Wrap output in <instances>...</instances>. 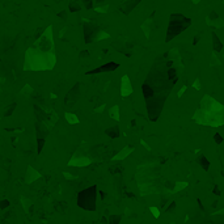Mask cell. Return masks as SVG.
Listing matches in <instances>:
<instances>
[{
  "label": "cell",
  "instance_id": "1",
  "mask_svg": "<svg viewBox=\"0 0 224 224\" xmlns=\"http://www.w3.org/2000/svg\"><path fill=\"white\" fill-rule=\"evenodd\" d=\"M173 91V84L168 79L165 64H155L142 85L143 97L145 98L148 118L156 122L164 109L169 93Z\"/></svg>",
  "mask_w": 224,
  "mask_h": 224
},
{
  "label": "cell",
  "instance_id": "2",
  "mask_svg": "<svg viewBox=\"0 0 224 224\" xmlns=\"http://www.w3.org/2000/svg\"><path fill=\"white\" fill-rule=\"evenodd\" d=\"M224 106L214 97L204 94L201 100V106L194 113L193 121L198 125L210 126V127H220L224 125Z\"/></svg>",
  "mask_w": 224,
  "mask_h": 224
},
{
  "label": "cell",
  "instance_id": "3",
  "mask_svg": "<svg viewBox=\"0 0 224 224\" xmlns=\"http://www.w3.org/2000/svg\"><path fill=\"white\" fill-rule=\"evenodd\" d=\"M55 51H43L31 46L25 51L24 71H50L55 67Z\"/></svg>",
  "mask_w": 224,
  "mask_h": 224
},
{
  "label": "cell",
  "instance_id": "4",
  "mask_svg": "<svg viewBox=\"0 0 224 224\" xmlns=\"http://www.w3.org/2000/svg\"><path fill=\"white\" fill-rule=\"evenodd\" d=\"M191 25V18L184 16L181 13H172L169 17V24L167 29V37L165 42H170L172 40L180 36L182 31H185Z\"/></svg>",
  "mask_w": 224,
  "mask_h": 224
},
{
  "label": "cell",
  "instance_id": "5",
  "mask_svg": "<svg viewBox=\"0 0 224 224\" xmlns=\"http://www.w3.org/2000/svg\"><path fill=\"white\" fill-rule=\"evenodd\" d=\"M139 176H142V178L139 177L138 186H139L143 195H145V194H155L160 190V184L157 182L159 177H157L155 170H144V172L139 170Z\"/></svg>",
  "mask_w": 224,
  "mask_h": 224
},
{
  "label": "cell",
  "instance_id": "6",
  "mask_svg": "<svg viewBox=\"0 0 224 224\" xmlns=\"http://www.w3.org/2000/svg\"><path fill=\"white\" fill-rule=\"evenodd\" d=\"M97 185L87 187L77 194V206L85 211H94L97 202Z\"/></svg>",
  "mask_w": 224,
  "mask_h": 224
},
{
  "label": "cell",
  "instance_id": "7",
  "mask_svg": "<svg viewBox=\"0 0 224 224\" xmlns=\"http://www.w3.org/2000/svg\"><path fill=\"white\" fill-rule=\"evenodd\" d=\"M34 47L40 48L43 51H55L54 48V33H53V26L48 25L47 28L43 30L38 40L34 42Z\"/></svg>",
  "mask_w": 224,
  "mask_h": 224
},
{
  "label": "cell",
  "instance_id": "8",
  "mask_svg": "<svg viewBox=\"0 0 224 224\" xmlns=\"http://www.w3.org/2000/svg\"><path fill=\"white\" fill-rule=\"evenodd\" d=\"M91 164H92V159L89 157L88 152L85 150H83V147L77 148L76 152L72 155L70 161H68V167H74V168H85Z\"/></svg>",
  "mask_w": 224,
  "mask_h": 224
},
{
  "label": "cell",
  "instance_id": "9",
  "mask_svg": "<svg viewBox=\"0 0 224 224\" xmlns=\"http://www.w3.org/2000/svg\"><path fill=\"white\" fill-rule=\"evenodd\" d=\"M84 26H83V30H84V41L85 43H92L94 42V37H96L97 31H98V25L92 21H87L84 18Z\"/></svg>",
  "mask_w": 224,
  "mask_h": 224
},
{
  "label": "cell",
  "instance_id": "10",
  "mask_svg": "<svg viewBox=\"0 0 224 224\" xmlns=\"http://www.w3.org/2000/svg\"><path fill=\"white\" fill-rule=\"evenodd\" d=\"M118 67H119V64L117 62H108V63H105V64L94 68V70L87 71L85 75H96V74H104V72H111V71H115Z\"/></svg>",
  "mask_w": 224,
  "mask_h": 224
},
{
  "label": "cell",
  "instance_id": "11",
  "mask_svg": "<svg viewBox=\"0 0 224 224\" xmlns=\"http://www.w3.org/2000/svg\"><path fill=\"white\" fill-rule=\"evenodd\" d=\"M79 97H80V84L77 83V84H75L74 87H72L71 91H70L67 94H66L64 104H66L67 106L75 105V104L77 102V100H79Z\"/></svg>",
  "mask_w": 224,
  "mask_h": 224
},
{
  "label": "cell",
  "instance_id": "12",
  "mask_svg": "<svg viewBox=\"0 0 224 224\" xmlns=\"http://www.w3.org/2000/svg\"><path fill=\"white\" fill-rule=\"evenodd\" d=\"M119 92H121V96L122 97L130 96V94L134 92L132 83H131L128 75H123L122 79H121V88H119Z\"/></svg>",
  "mask_w": 224,
  "mask_h": 224
},
{
  "label": "cell",
  "instance_id": "13",
  "mask_svg": "<svg viewBox=\"0 0 224 224\" xmlns=\"http://www.w3.org/2000/svg\"><path fill=\"white\" fill-rule=\"evenodd\" d=\"M140 1H142V0H123L122 3H121V5L118 7V9L121 13L127 16V14H130L131 12L136 8V5H138Z\"/></svg>",
  "mask_w": 224,
  "mask_h": 224
},
{
  "label": "cell",
  "instance_id": "14",
  "mask_svg": "<svg viewBox=\"0 0 224 224\" xmlns=\"http://www.w3.org/2000/svg\"><path fill=\"white\" fill-rule=\"evenodd\" d=\"M41 173L38 172L36 168H33L31 165H28L26 167V172H25V184H28V185H30V184H33V182H36L37 180H40L41 178Z\"/></svg>",
  "mask_w": 224,
  "mask_h": 224
},
{
  "label": "cell",
  "instance_id": "15",
  "mask_svg": "<svg viewBox=\"0 0 224 224\" xmlns=\"http://www.w3.org/2000/svg\"><path fill=\"white\" fill-rule=\"evenodd\" d=\"M206 24L208 26H214L216 29H220L224 26V21L221 20V17L219 16L216 12H211L207 17H206Z\"/></svg>",
  "mask_w": 224,
  "mask_h": 224
},
{
  "label": "cell",
  "instance_id": "16",
  "mask_svg": "<svg viewBox=\"0 0 224 224\" xmlns=\"http://www.w3.org/2000/svg\"><path fill=\"white\" fill-rule=\"evenodd\" d=\"M153 18H155V16L152 14V16L148 17L147 20L140 25V29H142V31L144 33V36H145L147 40H150L151 38V33H152V28H153Z\"/></svg>",
  "mask_w": 224,
  "mask_h": 224
},
{
  "label": "cell",
  "instance_id": "17",
  "mask_svg": "<svg viewBox=\"0 0 224 224\" xmlns=\"http://www.w3.org/2000/svg\"><path fill=\"white\" fill-rule=\"evenodd\" d=\"M134 151V147L132 145H131V147H125V148H122V150L119 151L118 153H117V155H114L113 156V161H122V160H125L126 157L128 156V155H131V152H132Z\"/></svg>",
  "mask_w": 224,
  "mask_h": 224
},
{
  "label": "cell",
  "instance_id": "18",
  "mask_svg": "<svg viewBox=\"0 0 224 224\" xmlns=\"http://www.w3.org/2000/svg\"><path fill=\"white\" fill-rule=\"evenodd\" d=\"M211 36H212V48H214V51L218 53V54H221V51H223V43H221L219 36L216 33H212Z\"/></svg>",
  "mask_w": 224,
  "mask_h": 224
},
{
  "label": "cell",
  "instance_id": "19",
  "mask_svg": "<svg viewBox=\"0 0 224 224\" xmlns=\"http://www.w3.org/2000/svg\"><path fill=\"white\" fill-rule=\"evenodd\" d=\"M187 186H189V184H187L186 181H176L174 182V186L170 189V193L172 194L180 193V191H182L184 189H186Z\"/></svg>",
  "mask_w": 224,
  "mask_h": 224
},
{
  "label": "cell",
  "instance_id": "20",
  "mask_svg": "<svg viewBox=\"0 0 224 224\" xmlns=\"http://www.w3.org/2000/svg\"><path fill=\"white\" fill-rule=\"evenodd\" d=\"M64 118H66V121H67V123H70V125H77V123L80 122L79 117L75 113H71V111H66Z\"/></svg>",
  "mask_w": 224,
  "mask_h": 224
},
{
  "label": "cell",
  "instance_id": "21",
  "mask_svg": "<svg viewBox=\"0 0 224 224\" xmlns=\"http://www.w3.org/2000/svg\"><path fill=\"white\" fill-rule=\"evenodd\" d=\"M109 117L117 122H119L121 119V115H119V106L118 105H113L110 109H109Z\"/></svg>",
  "mask_w": 224,
  "mask_h": 224
},
{
  "label": "cell",
  "instance_id": "22",
  "mask_svg": "<svg viewBox=\"0 0 224 224\" xmlns=\"http://www.w3.org/2000/svg\"><path fill=\"white\" fill-rule=\"evenodd\" d=\"M110 38V34L108 33V31L102 30V29H98V31H97L96 37H94V42H97V41H104V40H109Z\"/></svg>",
  "mask_w": 224,
  "mask_h": 224
},
{
  "label": "cell",
  "instance_id": "23",
  "mask_svg": "<svg viewBox=\"0 0 224 224\" xmlns=\"http://www.w3.org/2000/svg\"><path fill=\"white\" fill-rule=\"evenodd\" d=\"M198 164L201 165L202 168H203V170H206L207 172L208 169H210V161H208V159L204 155H202V156H199L198 159Z\"/></svg>",
  "mask_w": 224,
  "mask_h": 224
},
{
  "label": "cell",
  "instance_id": "24",
  "mask_svg": "<svg viewBox=\"0 0 224 224\" xmlns=\"http://www.w3.org/2000/svg\"><path fill=\"white\" fill-rule=\"evenodd\" d=\"M105 134L109 135L111 139H115V138H119V128L118 127H110V128H106L105 130Z\"/></svg>",
  "mask_w": 224,
  "mask_h": 224
},
{
  "label": "cell",
  "instance_id": "25",
  "mask_svg": "<svg viewBox=\"0 0 224 224\" xmlns=\"http://www.w3.org/2000/svg\"><path fill=\"white\" fill-rule=\"evenodd\" d=\"M21 204H23V208L26 214H29L30 210L33 208V203H31V201H29L28 198H21Z\"/></svg>",
  "mask_w": 224,
  "mask_h": 224
},
{
  "label": "cell",
  "instance_id": "26",
  "mask_svg": "<svg viewBox=\"0 0 224 224\" xmlns=\"http://www.w3.org/2000/svg\"><path fill=\"white\" fill-rule=\"evenodd\" d=\"M109 4L105 3V4H101V5H94V11L97 12V13H101V14H106L109 12Z\"/></svg>",
  "mask_w": 224,
  "mask_h": 224
},
{
  "label": "cell",
  "instance_id": "27",
  "mask_svg": "<svg viewBox=\"0 0 224 224\" xmlns=\"http://www.w3.org/2000/svg\"><path fill=\"white\" fill-rule=\"evenodd\" d=\"M210 64H211V66H214V67H216V66H220V64H221V59H220V57H219V55H218V53H215V51H214V53H212V55H211Z\"/></svg>",
  "mask_w": 224,
  "mask_h": 224
},
{
  "label": "cell",
  "instance_id": "28",
  "mask_svg": "<svg viewBox=\"0 0 224 224\" xmlns=\"http://www.w3.org/2000/svg\"><path fill=\"white\" fill-rule=\"evenodd\" d=\"M45 144H46V139H45V138H42V136H40V138L37 139V145H38V147H37V153L42 152Z\"/></svg>",
  "mask_w": 224,
  "mask_h": 224
},
{
  "label": "cell",
  "instance_id": "29",
  "mask_svg": "<svg viewBox=\"0 0 224 224\" xmlns=\"http://www.w3.org/2000/svg\"><path fill=\"white\" fill-rule=\"evenodd\" d=\"M68 8H70V12H72V13H74V12L80 11V9H81V5H80L77 1H71V3H70V5H68Z\"/></svg>",
  "mask_w": 224,
  "mask_h": 224
},
{
  "label": "cell",
  "instance_id": "30",
  "mask_svg": "<svg viewBox=\"0 0 224 224\" xmlns=\"http://www.w3.org/2000/svg\"><path fill=\"white\" fill-rule=\"evenodd\" d=\"M34 92V89L31 88L29 84H25L23 87V89H21V94H25V96H29V94H31Z\"/></svg>",
  "mask_w": 224,
  "mask_h": 224
},
{
  "label": "cell",
  "instance_id": "31",
  "mask_svg": "<svg viewBox=\"0 0 224 224\" xmlns=\"http://www.w3.org/2000/svg\"><path fill=\"white\" fill-rule=\"evenodd\" d=\"M14 109H16V104H11V105H9L8 108L4 110V115H5V117H11L12 114H13Z\"/></svg>",
  "mask_w": 224,
  "mask_h": 224
},
{
  "label": "cell",
  "instance_id": "32",
  "mask_svg": "<svg viewBox=\"0 0 224 224\" xmlns=\"http://www.w3.org/2000/svg\"><path fill=\"white\" fill-rule=\"evenodd\" d=\"M121 221V216L119 215H109V219H108V223L110 224H117Z\"/></svg>",
  "mask_w": 224,
  "mask_h": 224
},
{
  "label": "cell",
  "instance_id": "33",
  "mask_svg": "<svg viewBox=\"0 0 224 224\" xmlns=\"http://www.w3.org/2000/svg\"><path fill=\"white\" fill-rule=\"evenodd\" d=\"M150 211H151V214L153 215V218H160V210L157 207H155V206H152V207H150Z\"/></svg>",
  "mask_w": 224,
  "mask_h": 224
},
{
  "label": "cell",
  "instance_id": "34",
  "mask_svg": "<svg viewBox=\"0 0 224 224\" xmlns=\"http://www.w3.org/2000/svg\"><path fill=\"white\" fill-rule=\"evenodd\" d=\"M63 177H64L66 180H68V181H74V180H77V176H74V174H71L70 172H63Z\"/></svg>",
  "mask_w": 224,
  "mask_h": 224
},
{
  "label": "cell",
  "instance_id": "35",
  "mask_svg": "<svg viewBox=\"0 0 224 224\" xmlns=\"http://www.w3.org/2000/svg\"><path fill=\"white\" fill-rule=\"evenodd\" d=\"M9 206H11V203H9L8 199H1V201H0V208H1V210H5Z\"/></svg>",
  "mask_w": 224,
  "mask_h": 224
},
{
  "label": "cell",
  "instance_id": "36",
  "mask_svg": "<svg viewBox=\"0 0 224 224\" xmlns=\"http://www.w3.org/2000/svg\"><path fill=\"white\" fill-rule=\"evenodd\" d=\"M201 87H202L201 79H199V77H197V79L193 81V88L195 89V91H199V89H201Z\"/></svg>",
  "mask_w": 224,
  "mask_h": 224
},
{
  "label": "cell",
  "instance_id": "37",
  "mask_svg": "<svg viewBox=\"0 0 224 224\" xmlns=\"http://www.w3.org/2000/svg\"><path fill=\"white\" fill-rule=\"evenodd\" d=\"M81 4H84V7L87 9H91L92 4H93V0H81Z\"/></svg>",
  "mask_w": 224,
  "mask_h": 224
},
{
  "label": "cell",
  "instance_id": "38",
  "mask_svg": "<svg viewBox=\"0 0 224 224\" xmlns=\"http://www.w3.org/2000/svg\"><path fill=\"white\" fill-rule=\"evenodd\" d=\"M214 140H215L216 144H221V142H223V138L220 136V134L216 132L215 135H214Z\"/></svg>",
  "mask_w": 224,
  "mask_h": 224
},
{
  "label": "cell",
  "instance_id": "39",
  "mask_svg": "<svg viewBox=\"0 0 224 224\" xmlns=\"http://www.w3.org/2000/svg\"><path fill=\"white\" fill-rule=\"evenodd\" d=\"M79 57L81 58V59H83V58H89V57H91V53H89L88 50H83V51H80Z\"/></svg>",
  "mask_w": 224,
  "mask_h": 224
},
{
  "label": "cell",
  "instance_id": "40",
  "mask_svg": "<svg viewBox=\"0 0 224 224\" xmlns=\"http://www.w3.org/2000/svg\"><path fill=\"white\" fill-rule=\"evenodd\" d=\"M105 108H106V104H101L100 106H97V108L94 109V113H102V111L105 110Z\"/></svg>",
  "mask_w": 224,
  "mask_h": 224
},
{
  "label": "cell",
  "instance_id": "41",
  "mask_svg": "<svg viewBox=\"0 0 224 224\" xmlns=\"http://www.w3.org/2000/svg\"><path fill=\"white\" fill-rule=\"evenodd\" d=\"M186 88H187L186 85H182V88L180 89V91H178V93H177V97H178V98H181V97H182V94H184L185 92H186Z\"/></svg>",
  "mask_w": 224,
  "mask_h": 224
},
{
  "label": "cell",
  "instance_id": "42",
  "mask_svg": "<svg viewBox=\"0 0 224 224\" xmlns=\"http://www.w3.org/2000/svg\"><path fill=\"white\" fill-rule=\"evenodd\" d=\"M174 208H176V202H172V203L169 204V207L167 208V211L170 212V211H174Z\"/></svg>",
  "mask_w": 224,
  "mask_h": 224
},
{
  "label": "cell",
  "instance_id": "43",
  "mask_svg": "<svg viewBox=\"0 0 224 224\" xmlns=\"http://www.w3.org/2000/svg\"><path fill=\"white\" fill-rule=\"evenodd\" d=\"M140 144H142L143 147H144L145 150H147V151H151V147H150V145L147 144V142H145V140H143V139H142V140H140Z\"/></svg>",
  "mask_w": 224,
  "mask_h": 224
},
{
  "label": "cell",
  "instance_id": "44",
  "mask_svg": "<svg viewBox=\"0 0 224 224\" xmlns=\"http://www.w3.org/2000/svg\"><path fill=\"white\" fill-rule=\"evenodd\" d=\"M224 212V208H220L219 211H216V212H214V215H223Z\"/></svg>",
  "mask_w": 224,
  "mask_h": 224
},
{
  "label": "cell",
  "instance_id": "45",
  "mask_svg": "<svg viewBox=\"0 0 224 224\" xmlns=\"http://www.w3.org/2000/svg\"><path fill=\"white\" fill-rule=\"evenodd\" d=\"M101 4H105V0H96V5H101Z\"/></svg>",
  "mask_w": 224,
  "mask_h": 224
},
{
  "label": "cell",
  "instance_id": "46",
  "mask_svg": "<svg viewBox=\"0 0 224 224\" xmlns=\"http://www.w3.org/2000/svg\"><path fill=\"white\" fill-rule=\"evenodd\" d=\"M67 30V26H66V28H63L62 30H60V33H59V37H63V34H64V31Z\"/></svg>",
  "mask_w": 224,
  "mask_h": 224
},
{
  "label": "cell",
  "instance_id": "47",
  "mask_svg": "<svg viewBox=\"0 0 224 224\" xmlns=\"http://www.w3.org/2000/svg\"><path fill=\"white\" fill-rule=\"evenodd\" d=\"M125 212H126V216H130L131 214H132V211H131L130 208H126V211H125Z\"/></svg>",
  "mask_w": 224,
  "mask_h": 224
},
{
  "label": "cell",
  "instance_id": "48",
  "mask_svg": "<svg viewBox=\"0 0 224 224\" xmlns=\"http://www.w3.org/2000/svg\"><path fill=\"white\" fill-rule=\"evenodd\" d=\"M215 194H216V195H220V190H219L218 186H215Z\"/></svg>",
  "mask_w": 224,
  "mask_h": 224
},
{
  "label": "cell",
  "instance_id": "49",
  "mask_svg": "<svg viewBox=\"0 0 224 224\" xmlns=\"http://www.w3.org/2000/svg\"><path fill=\"white\" fill-rule=\"evenodd\" d=\"M50 97H51V98H53V100L58 98V96H57V94H55V93H50Z\"/></svg>",
  "mask_w": 224,
  "mask_h": 224
},
{
  "label": "cell",
  "instance_id": "50",
  "mask_svg": "<svg viewBox=\"0 0 224 224\" xmlns=\"http://www.w3.org/2000/svg\"><path fill=\"white\" fill-rule=\"evenodd\" d=\"M101 221H102V223H106L108 220H106V218H102V219H101Z\"/></svg>",
  "mask_w": 224,
  "mask_h": 224
},
{
  "label": "cell",
  "instance_id": "51",
  "mask_svg": "<svg viewBox=\"0 0 224 224\" xmlns=\"http://www.w3.org/2000/svg\"><path fill=\"white\" fill-rule=\"evenodd\" d=\"M0 60H1V58H0Z\"/></svg>",
  "mask_w": 224,
  "mask_h": 224
}]
</instances>
